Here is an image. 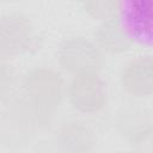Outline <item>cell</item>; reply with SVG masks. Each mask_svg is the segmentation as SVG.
I'll return each instance as SVG.
<instances>
[{
	"label": "cell",
	"instance_id": "cell-6",
	"mask_svg": "<svg viewBox=\"0 0 153 153\" xmlns=\"http://www.w3.org/2000/svg\"><path fill=\"white\" fill-rule=\"evenodd\" d=\"M32 30L26 17L18 13L4 16L1 19V53L2 55L19 54L31 45Z\"/></svg>",
	"mask_w": 153,
	"mask_h": 153
},
{
	"label": "cell",
	"instance_id": "cell-4",
	"mask_svg": "<svg viewBox=\"0 0 153 153\" xmlns=\"http://www.w3.org/2000/svg\"><path fill=\"white\" fill-rule=\"evenodd\" d=\"M118 18L133 42L153 48V0H121Z\"/></svg>",
	"mask_w": 153,
	"mask_h": 153
},
{
	"label": "cell",
	"instance_id": "cell-10",
	"mask_svg": "<svg viewBox=\"0 0 153 153\" xmlns=\"http://www.w3.org/2000/svg\"><path fill=\"white\" fill-rule=\"evenodd\" d=\"M129 141L137 151H153V127H146L130 137Z\"/></svg>",
	"mask_w": 153,
	"mask_h": 153
},
{
	"label": "cell",
	"instance_id": "cell-7",
	"mask_svg": "<svg viewBox=\"0 0 153 153\" xmlns=\"http://www.w3.org/2000/svg\"><path fill=\"white\" fill-rule=\"evenodd\" d=\"M94 42L102 51L109 54L126 53L133 43L124 31L118 16L102 20V24L94 31Z\"/></svg>",
	"mask_w": 153,
	"mask_h": 153
},
{
	"label": "cell",
	"instance_id": "cell-1",
	"mask_svg": "<svg viewBox=\"0 0 153 153\" xmlns=\"http://www.w3.org/2000/svg\"><path fill=\"white\" fill-rule=\"evenodd\" d=\"M26 102L31 108L38 124H47L53 111L60 105L65 85L56 72L43 67L31 69L24 78Z\"/></svg>",
	"mask_w": 153,
	"mask_h": 153
},
{
	"label": "cell",
	"instance_id": "cell-9",
	"mask_svg": "<svg viewBox=\"0 0 153 153\" xmlns=\"http://www.w3.org/2000/svg\"><path fill=\"white\" fill-rule=\"evenodd\" d=\"M121 0H88L84 4L85 11L94 19L105 20L120 13Z\"/></svg>",
	"mask_w": 153,
	"mask_h": 153
},
{
	"label": "cell",
	"instance_id": "cell-11",
	"mask_svg": "<svg viewBox=\"0 0 153 153\" xmlns=\"http://www.w3.org/2000/svg\"><path fill=\"white\" fill-rule=\"evenodd\" d=\"M76 1H79V2H82V4H85V2H87L88 0H76Z\"/></svg>",
	"mask_w": 153,
	"mask_h": 153
},
{
	"label": "cell",
	"instance_id": "cell-8",
	"mask_svg": "<svg viewBox=\"0 0 153 153\" xmlns=\"http://www.w3.org/2000/svg\"><path fill=\"white\" fill-rule=\"evenodd\" d=\"M55 143H57L63 151L84 152L90 151L94 145V136L91 129L81 122L63 123L54 136Z\"/></svg>",
	"mask_w": 153,
	"mask_h": 153
},
{
	"label": "cell",
	"instance_id": "cell-3",
	"mask_svg": "<svg viewBox=\"0 0 153 153\" xmlns=\"http://www.w3.org/2000/svg\"><path fill=\"white\" fill-rule=\"evenodd\" d=\"M66 93L71 105L82 114L99 112L108 102L106 84L99 76V73L73 75Z\"/></svg>",
	"mask_w": 153,
	"mask_h": 153
},
{
	"label": "cell",
	"instance_id": "cell-5",
	"mask_svg": "<svg viewBox=\"0 0 153 153\" xmlns=\"http://www.w3.org/2000/svg\"><path fill=\"white\" fill-rule=\"evenodd\" d=\"M121 85L134 98L153 96V56L143 55L130 60L121 73Z\"/></svg>",
	"mask_w": 153,
	"mask_h": 153
},
{
	"label": "cell",
	"instance_id": "cell-2",
	"mask_svg": "<svg viewBox=\"0 0 153 153\" xmlns=\"http://www.w3.org/2000/svg\"><path fill=\"white\" fill-rule=\"evenodd\" d=\"M100 51L96 42L85 37H72L60 45L57 60L61 68L72 75L99 73L103 66Z\"/></svg>",
	"mask_w": 153,
	"mask_h": 153
}]
</instances>
